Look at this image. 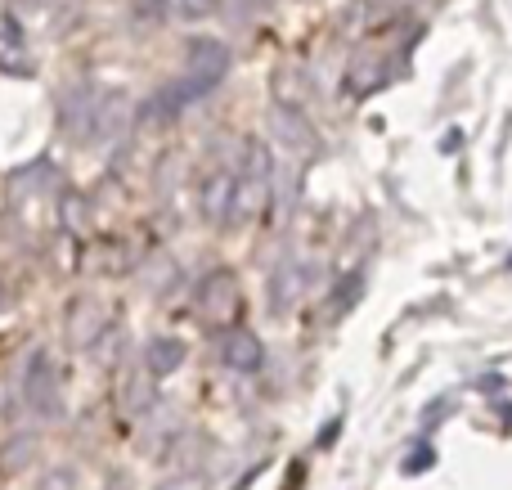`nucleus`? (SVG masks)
<instances>
[{
  "label": "nucleus",
  "mask_w": 512,
  "mask_h": 490,
  "mask_svg": "<svg viewBox=\"0 0 512 490\" xmlns=\"http://www.w3.org/2000/svg\"><path fill=\"white\" fill-rule=\"evenodd\" d=\"M360 293H364V270H346V275L333 284V306H328V315H333V320L346 315L355 302H360Z\"/></svg>",
  "instance_id": "11"
},
{
  "label": "nucleus",
  "mask_w": 512,
  "mask_h": 490,
  "mask_svg": "<svg viewBox=\"0 0 512 490\" xmlns=\"http://www.w3.org/2000/svg\"><path fill=\"white\" fill-rule=\"evenodd\" d=\"M239 279L230 270H212V275L198 284V315L207 324H230L239 315Z\"/></svg>",
  "instance_id": "4"
},
{
  "label": "nucleus",
  "mask_w": 512,
  "mask_h": 490,
  "mask_svg": "<svg viewBox=\"0 0 512 490\" xmlns=\"http://www.w3.org/2000/svg\"><path fill=\"white\" fill-rule=\"evenodd\" d=\"M337 432H342V419H333V423H328V428L319 432V441H315V446H319V450H328V446H333V437H337Z\"/></svg>",
  "instance_id": "17"
},
{
  "label": "nucleus",
  "mask_w": 512,
  "mask_h": 490,
  "mask_svg": "<svg viewBox=\"0 0 512 490\" xmlns=\"http://www.w3.org/2000/svg\"><path fill=\"white\" fill-rule=\"evenodd\" d=\"M131 9H135V18H140V23H162V18H171L167 14V0H131Z\"/></svg>",
  "instance_id": "14"
},
{
  "label": "nucleus",
  "mask_w": 512,
  "mask_h": 490,
  "mask_svg": "<svg viewBox=\"0 0 512 490\" xmlns=\"http://www.w3.org/2000/svg\"><path fill=\"white\" fill-rule=\"evenodd\" d=\"M23 401L36 419H59L63 414V387H59V369L45 351H32L23 374Z\"/></svg>",
  "instance_id": "3"
},
{
  "label": "nucleus",
  "mask_w": 512,
  "mask_h": 490,
  "mask_svg": "<svg viewBox=\"0 0 512 490\" xmlns=\"http://www.w3.org/2000/svg\"><path fill=\"white\" fill-rule=\"evenodd\" d=\"M274 95H279V104L283 108H288V104H306V95H310V90H306V77H301V72H288V68H283L279 72V77H274Z\"/></svg>",
  "instance_id": "12"
},
{
  "label": "nucleus",
  "mask_w": 512,
  "mask_h": 490,
  "mask_svg": "<svg viewBox=\"0 0 512 490\" xmlns=\"http://www.w3.org/2000/svg\"><path fill=\"white\" fill-rule=\"evenodd\" d=\"M158 490H198V482H167V486H158Z\"/></svg>",
  "instance_id": "18"
},
{
  "label": "nucleus",
  "mask_w": 512,
  "mask_h": 490,
  "mask_svg": "<svg viewBox=\"0 0 512 490\" xmlns=\"http://www.w3.org/2000/svg\"><path fill=\"white\" fill-rule=\"evenodd\" d=\"M180 365H185V342L180 338H149V347H144V374L171 378Z\"/></svg>",
  "instance_id": "8"
},
{
  "label": "nucleus",
  "mask_w": 512,
  "mask_h": 490,
  "mask_svg": "<svg viewBox=\"0 0 512 490\" xmlns=\"http://www.w3.org/2000/svg\"><path fill=\"white\" fill-rule=\"evenodd\" d=\"M68 329H72V342H77V347H90V342L104 333V311H99V306H90V302H81V311H72Z\"/></svg>",
  "instance_id": "10"
},
{
  "label": "nucleus",
  "mask_w": 512,
  "mask_h": 490,
  "mask_svg": "<svg viewBox=\"0 0 512 490\" xmlns=\"http://www.w3.org/2000/svg\"><path fill=\"white\" fill-rule=\"evenodd\" d=\"M270 171L274 158L261 140L248 144V158H243V176H239V198H234V221H256L270 198Z\"/></svg>",
  "instance_id": "2"
},
{
  "label": "nucleus",
  "mask_w": 512,
  "mask_h": 490,
  "mask_svg": "<svg viewBox=\"0 0 512 490\" xmlns=\"http://www.w3.org/2000/svg\"><path fill=\"white\" fill-rule=\"evenodd\" d=\"M432 464H436V450H432V446H418L414 455H409V459H405V464H400V468H405V473L414 477V473H423V468H432Z\"/></svg>",
  "instance_id": "15"
},
{
  "label": "nucleus",
  "mask_w": 512,
  "mask_h": 490,
  "mask_svg": "<svg viewBox=\"0 0 512 490\" xmlns=\"http://www.w3.org/2000/svg\"><path fill=\"white\" fill-rule=\"evenodd\" d=\"M508 266H512V257H508Z\"/></svg>",
  "instance_id": "19"
},
{
  "label": "nucleus",
  "mask_w": 512,
  "mask_h": 490,
  "mask_svg": "<svg viewBox=\"0 0 512 490\" xmlns=\"http://www.w3.org/2000/svg\"><path fill=\"white\" fill-rule=\"evenodd\" d=\"M221 360H225V369L252 378V374H261V365H265V347H261V338H256V333L230 329L221 338Z\"/></svg>",
  "instance_id": "6"
},
{
  "label": "nucleus",
  "mask_w": 512,
  "mask_h": 490,
  "mask_svg": "<svg viewBox=\"0 0 512 490\" xmlns=\"http://www.w3.org/2000/svg\"><path fill=\"white\" fill-rule=\"evenodd\" d=\"M225 72H230V45L221 41V36H194L189 41V54H185V95L189 104L194 99H207L216 86L225 81Z\"/></svg>",
  "instance_id": "1"
},
{
  "label": "nucleus",
  "mask_w": 512,
  "mask_h": 490,
  "mask_svg": "<svg viewBox=\"0 0 512 490\" xmlns=\"http://www.w3.org/2000/svg\"><path fill=\"white\" fill-rule=\"evenodd\" d=\"M221 0H167V14L180 18V23H203V18L216 14Z\"/></svg>",
  "instance_id": "13"
},
{
  "label": "nucleus",
  "mask_w": 512,
  "mask_h": 490,
  "mask_svg": "<svg viewBox=\"0 0 512 490\" xmlns=\"http://www.w3.org/2000/svg\"><path fill=\"white\" fill-rule=\"evenodd\" d=\"M297 293H301V279H297V270H292V261H283L279 270H274V279H270V297H274V315H283L292 302H297Z\"/></svg>",
  "instance_id": "9"
},
{
  "label": "nucleus",
  "mask_w": 512,
  "mask_h": 490,
  "mask_svg": "<svg viewBox=\"0 0 512 490\" xmlns=\"http://www.w3.org/2000/svg\"><path fill=\"white\" fill-rule=\"evenodd\" d=\"M234 198H239V171H230V167H216L212 176L203 180V221L207 225H230L234 221Z\"/></svg>",
  "instance_id": "5"
},
{
  "label": "nucleus",
  "mask_w": 512,
  "mask_h": 490,
  "mask_svg": "<svg viewBox=\"0 0 512 490\" xmlns=\"http://www.w3.org/2000/svg\"><path fill=\"white\" fill-rule=\"evenodd\" d=\"M185 104H189V95H185V81H162L158 90H153L149 99H144V108H140V117L144 122H153V126H167V122H176L180 113H185Z\"/></svg>",
  "instance_id": "7"
},
{
  "label": "nucleus",
  "mask_w": 512,
  "mask_h": 490,
  "mask_svg": "<svg viewBox=\"0 0 512 490\" xmlns=\"http://www.w3.org/2000/svg\"><path fill=\"white\" fill-rule=\"evenodd\" d=\"M41 490H72V473L68 468H54V473L41 482Z\"/></svg>",
  "instance_id": "16"
}]
</instances>
